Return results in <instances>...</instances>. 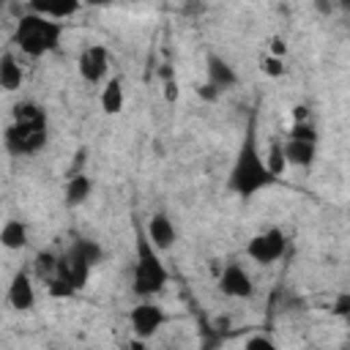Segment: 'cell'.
<instances>
[{
    "label": "cell",
    "instance_id": "f1b7e54d",
    "mask_svg": "<svg viewBox=\"0 0 350 350\" xmlns=\"http://www.w3.org/2000/svg\"><path fill=\"white\" fill-rule=\"evenodd\" d=\"M271 55H276V57H284L287 55V44H284L282 36H273L271 38Z\"/></svg>",
    "mask_w": 350,
    "mask_h": 350
},
{
    "label": "cell",
    "instance_id": "44dd1931",
    "mask_svg": "<svg viewBox=\"0 0 350 350\" xmlns=\"http://www.w3.org/2000/svg\"><path fill=\"white\" fill-rule=\"evenodd\" d=\"M46 290H49V295H52V298H71V295L77 293V287H74L71 282H66L63 276L49 279V282H46Z\"/></svg>",
    "mask_w": 350,
    "mask_h": 350
},
{
    "label": "cell",
    "instance_id": "1f68e13d",
    "mask_svg": "<svg viewBox=\"0 0 350 350\" xmlns=\"http://www.w3.org/2000/svg\"><path fill=\"white\" fill-rule=\"evenodd\" d=\"M293 115H295V120H309V109H306L304 104H298V107H293Z\"/></svg>",
    "mask_w": 350,
    "mask_h": 350
},
{
    "label": "cell",
    "instance_id": "ba28073f",
    "mask_svg": "<svg viewBox=\"0 0 350 350\" xmlns=\"http://www.w3.org/2000/svg\"><path fill=\"white\" fill-rule=\"evenodd\" d=\"M77 68H79V77L85 82H101L107 77V68H109V52H107V46L93 44V46L82 49V55L77 60Z\"/></svg>",
    "mask_w": 350,
    "mask_h": 350
},
{
    "label": "cell",
    "instance_id": "2e32d148",
    "mask_svg": "<svg viewBox=\"0 0 350 350\" xmlns=\"http://www.w3.org/2000/svg\"><path fill=\"white\" fill-rule=\"evenodd\" d=\"M0 85L8 93L22 88V66L11 52H3V57H0Z\"/></svg>",
    "mask_w": 350,
    "mask_h": 350
},
{
    "label": "cell",
    "instance_id": "8992f818",
    "mask_svg": "<svg viewBox=\"0 0 350 350\" xmlns=\"http://www.w3.org/2000/svg\"><path fill=\"white\" fill-rule=\"evenodd\" d=\"M284 249H287L284 232H282L279 227H268V230L257 232V235L249 241L246 254H249L254 262H260V265H271V262H276V260L284 254Z\"/></svg>",
    "mask_w": 350,
    "mask_h": 350
},
{
    "label": "cell",
    "instance_id": "9a60e30c",
    "mask_svg": "<svg viewBox=\"0 0 350 350\" xmlns=\"http://www.w3.org/2000/svg\"><path fill=\"white\" fill-rule=\"evenodd\" d=\"M90 191H93V180H90V175H88V172L68 175L66 189H63V200H66V205H68V208H77V205H82V202L90 197Z\"/></svg>",
    "mask_w": 350,
    "mask_h": 350
},
{
    "label": "cell",
    "instance_id": "603a6c76",
    "mask_svg": "<svg viewBox=\"0 0 350 350\" xmlns=\"http://www.w3.org/2000/svg\"><path fill=\"white\" fill-rule=\"evenodd\" d=\"M161 79H164V98L167 101H175L178 98V79L172 74L170 66H161Z\"/></svg>",
    "mask_w": 350,
    "mask_h": 350
},
{
    "label": "cell",
    "instance_id": "d6a6232c",
    "mask_svg": "<svg viewBox=\"0 0 350 350\" xmlns=\"http://www.w3.org/2000/svg\"><path fill=\"white\" fill-rule=\"evenodd\" d=\"M88 5H93V8H104V5H112L115 0H85Z\"/></svg>",
    "mask_w": 350,
    "mask_h": 350
},
{
    "label": "cell",
    "instance_id": "9c48e42d",
    "mask_svg": "<svg viewBox=\"0 0 350 350\" xmlns=\"http://www.w3.org/2000/svg\"><path fill=\"white\" fill-rule=\"evenodd\" d=\"M219 290L230 298H249L254 293V284H252V276L246 273V268H241L238 262H227L219 276Z\"/></svg>",
    "mask_w": 350,
    "mask_h": 350
},
{
    "label": "cell",
    "instance_id": "7402d4cb",
    "mask_svg": "<svg viewBox=\"0 0 350 350\" xmlns=\"http://www.w3.org/2000/svg\"><path fill=\"white\" fill-rule=\"evenodd\" d=\"M290 137L293 139H312V142H317V131H314L312 120H295L293 129H290Z\"/></svg>",
    "mask_w": 350,
    "mask_h": 350
},
{
    "label": "cell",
    "instance_id": "cb8c5ba5",
    "mask_svg": "<svg viewBox=\"0 0 350 350\" xmlns=\"http://www.w3.org/2000/svg\"><path fill=\"white\" fill-rule=\"evenodd\" d=\"M260 68H262V74H268V77H282V74H284V63H282V57H276V55H265L262 63H260Z\"/></svg>",
    "mask_w": 350,
    "mask_h": 350
},
{
    "label": "cell",
    "instance_id": "d6986e66",
    "mask_svg": "<svg viewBox=\"0 0 350 350\" xmlns=\"http://www.w3.org/2000/svg\"><path fill=\"white\" fill-rule=\"evenodd\" d=\"M57 260H60V254H52V252H38L36 254V262H33V268H36V273H38V279H55L57 276Z\"/></svg>",
    "mask_w": 350,
    "mask_h": 350
},
{
    "label": "cell",
    "instance_id": "30bf717a",
    "mask_svg": "<svg viewBox=\"0 0 350 350\" xmlns=\"http://www.w3.org/2000/svg\"><path fill=\"white\" fill-rule=\"evenodd\" d=\"M8 304L16 312H27L36 304V293H33V282L27 276V271H16L11 284H8Z\"/></svg>",
    "mask_w": 350,
    "mask_h": 350
},
{
    "label": "cell",
    "instance_id": "7c38bea8",
    "mask_svg": "<svg viewBox=\"0 0 350 350\" xmlns=\"http://www.w3.org/2000/svg\"><path fill=\"white\" fill-rule=\"evenodd\" d=\"M85 0H27V8L52 19H68L74 14H79Z\"/></svg>",
    "mask_w": 350,
    "mask_h": 350
},
{
    "label": "cell",
    "instance_id": "5b68a950",
    "mask_svg": "<svg viewBox=\"0 0 350 350\" xmlns=\"http://www.w3.org/2000/svg\"><path fill=\"white\" fill-rule=\"evenodd\" d=\"M101 257H104V249L96 241H90V238H74V243L57 260V276H63L77 290H82L88 284L90 268L98 265Z\"/></svg>",
    "mask_w": 350,
    "mask_h": 350
},
{
    "label": "cell",
    "instance_id": "83f0119b",
    "mask_svg": "<svg viewBox=\"0 0 350 350\" xmlns=\"http://www.w3.org/2000/svg\"><path fill=\"white\" fill-rule=\"evenodd\" d=\"M85 159H88V150H85V148H77V159H74L68 175H79V172H85Z\"/></svg>",
    "mask_w": 350,
    "mask_h": 350
},
{
    "label": "cell",
    "instance_id": "4dcf8cb0",
    "mask_svg": "<svg viewBox=\"0 0 350 350\" xmlns=\"http://www.w3.org/2000/svg\"><path fill=\"white\" fill-rule=\"evenodd\" d=\"M202 11H205V3H202V0H189V3H186V14L194 16V14H202Z\"/></svg>",
    "mask_w": 350,
    "mask_h": 350
},
{
    "label": "cell",
    "instance_id": "5bb4252c",
    "mask_svg": "<svg viewBox=\"0 0 350 350\" xmlns=\"http://www.w3.org/2000/svg\"><path fill=\"white\" fill-rule=\"evenodd\" d=\"M284 156H287V164L309 167V164L314 161V156H317V142L287 137V142H284Z\"/></svg>",
    "mask_w": 350,
    "mask_h": 350
},
{
    "label": "cell",
    "instance_id": "4316f807",
    "mask_svg": "<svg viewBox=\"0 0 350 350\" xmlns=\"http://www.w3.org/2000/svg\"><path fill=\"white\" fill-rule=\"evenodd\" d=\"M197 96H200L202 101H219L221 90H219L213 82H205V85H200V88H197Z\"/></svg>",
    "mask_w": 350,
    "mask_h": 350
},
{
    "label": "cell",
    "instance_id": "8fae6325",
    "mask_svg": "<svg viewBox=\"0 0 350 350\" xmlns=\"http://www.w3.org/2000/svg\"><path fill=\"white\" fill-rule=\"evenodd\" d=\"M145 232H148V238L153 241V246L159 249V252H167L172 243H175V224L170 221V216L167 213H153L150 219H148V227H145Z\"/></svg>",
    "mask_w": 350,
    "mask_h": 350
},
{
    "label": "cell",
    "instance_id": "7a4b0ae2",
    "mask_svg": "<svg viewBox=\"0 0 350 350\" xmlns=\"http://www.w3.org/2000/svg\"><path fill=\"white\" fill-rule=\"evenodd\" d=\"M46 112L36 101H19L14 107V123L3 134L5 150L14 156H33L46 145Z\"/></svg>",
    "mask_w": 350,
    "mask_h": 350
},
{
    "label": "cell",
    "instance_id": "836d02e7",
    "mask_svg": "<svg viewBox=\"0 0 350 350\" xmlns=\"http://www.w3.org/2000/svg\"><path fill=\"white\" fill-rule=\"evenodd\" d=\"M339 5H342L345 11H350V0H339Z\"/></svg>",
    "mask_w": 350,
    "mask_h": 350
},
{
    "label": "cell",
    "instance_id": "52a82bcc",
    "mask_svg": "<svg viewBox=\"0 0 350 350\" xmlns=\"http://www.w3.org/2000/svg\"><path fill=\"white\" fill-rule=\"evenodd\" d=\"M164 323H167L164 309L156 306V304H150V301H145V298H142V304H137V306L131 309V331H134L139 339H150Z\"/></svg>",
    "mask_w": 350,
    "mask_h": 350
},
{
    "label": "cell",
    "instance_id": "ac0fdd59",
    "mask_svg": "<svg viewBox=\"0 0 350 350\" xmlns=\"http://www.w3.org/2000/svg\"><path fill=\"white\" fill-rule=\"evenodd\" d=\"M0 241H3V246L11 249V252H14V249H25V246H27V224L19 221V219L5 221L3 230H0Z\"/></svg>",
    "mask_w": 350,
    "mask_h": 350
},
{
    "label": "cell",
    "instance_id": "f546056e",
    "mask_svg": "<svg viewBox=\"0 0 350 350\" xmlns=\"http://www.w3.org/2000/svg\"><path fill=\"white\" fill-rule=\"evenodd\" d=\"M312 5H314V11L320 16H328L334 11V0H312Z\"/></svg>",
    "mask_w": 350,
    "mask_h": 350
},
{
    "label": "cell",
    "instance_id": "4fadbf2b",
    "mask_svg": "<svg viewBox=\"0 0 350 350\" xmlns=\"http://www.w3.org/2000/svg\"><path fill=\"white\" fill-rule=\"evenodd\" d=\"M208 82H213L221 93L224 90H230V88H235V82H238V74H235V68L224 60V57H219V55H208Z\"/></svg>",
    "mask_w": 350,
    "mask_h": 350
},
{
    "label": "cell",
    "instance_id": "d4e9b609",
    "mask_svg": "<svg viewBox=\"0 0 350 350\" xmlns=\"http://www.w3.org/2000/svg\"><path fill=\"white\" fill-rule=\"evenodd\" d=\"M331 312L336 317H350V293H339L336 301H334V306H331Z\"/></svg>",
    "mask_w": 350,
    "mask_h": 350
},
{
    "label": "cell",
    "instance_id": "3957f363",
    "mask_svg": "<svg viewBox=\"0 0 350 350\" xmlns=\"http://www.w3.org/2000/svg\"><path fill=\"white\" fill-rule=\"evenodd\" d=\"M63 36V22H55L52 16L27 11L16 19L14 30V44L27 55V57H41L57 49Z\"/></svg>",
    "mask_w": 350,
    "mask_h": 350
},
{
    "label": "cell",
    "instance_id": "484cf974",
    "mask_svg": "<svg viewBox=\"0 0 350 350\" xmlns=\"http://www.w3.org/2000/svg\"><path fill=\"white\" fill-rule=\"evenodd\" d=\"M243 347H246V350H273L276 345H273L268 336H249V339L243 342Z\"/></svg>",
    "mask_w": 350,
    "mask_h": 350
},
{
    "label": "cell",
    "instance_id": "277c9868",
    "mask_svg": "<svg viewBox=\"0 0 350 350\" xmlns=\"http://www.w3.org/2000/svg\"><path fill=\"white\" fill-rule=\"evenodd\" d=\"M170 273L159 257V249L153 246V241L148 238V232L142 227H137V262H134V279H131V290L139 298H153L164 290Z\"/></svg>",
    "mask_w": 350,
    "mask_h": 350
},
{
    "label": "cell",
    "instance_id": "e0dca14e",
    "mask_svg": "<svg viewBox=\"0 0 350 350\" xmlns=\"http://www.w3.org/2000/svg\"><path fill=\"white\" fill-rule=\"evenodd\" d=\"M101 109L107 115H118L123 109V79L120 77H109V82L101 90Z\"/></svg>",
    "mask_w": 350,
    "mask_h": 350
},
{
    "label": "cell",
    "instance_id": "6da1fadb",
    "mask_svg": "<svg viewBox=\"0 0 350 350\" xmlns=\"http://www.w3.org/2000/svg\"><path fill=\"white\" fill-rule=\"evenodd\" d=\"M279 178L268 170V161L265 156L260 153V145H257V123H254V115L249 118V126H246V134L238 145V153L232 159V167H230V175H227V189L243 200H252L257 191L273 186Z\"/></svg>",
    "mask_w": 350,
    "mask_h": 350
},
{
    "label": "cell",
    "instance_id": "ffe728a7",
    "mask_svg": "<svg viewBox=\"0 0 350 350\" xmlns=\"http://www.w3.org/2000/svg\"><path fill=\"white\" fill-rule=\"evenodd\" d=\"M265 161H268V170L279 178L282 172H284V167H287V156H284V145L282 142H271V148H268V156H265Z\"/></svg>",
    "mask_w": 350,
    "mask_h": 350
}]
</instances>
